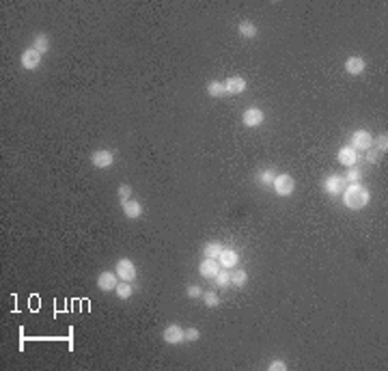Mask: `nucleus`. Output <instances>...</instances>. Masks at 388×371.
<instances>
[{
    "mask_svg": "<svg viewBox=\"0 0 388 371\" xmlns=\"http://www.w3.org/2000/svg\"><path fill=\"white\" fill-rule=\"evenodd\" d=\"M237 32H239L242 37H246V39H254V37H257V26H254L252 22H239Z\"/></svg>",
    "mask_w": 388,
    "mask_h": 371,
    "instance_id": "5701e85b",
    "label": "nucleus"
},
{
    "mask_svg": "<svg viewBox=\"0 0 388 371\" xmlns=\"http://www.w3.org/2000/svg\"><path fill=\"white\" fill-rule=\"evenodd\" d=\"M203 291H205V289L198 287V285H188V287H186V296H188V298H201Z\"/></svg>",
    "mask_w": 388,
    "mask_h": 371,
    "instance_id": "c756f323",
    "label": "nucleus"
},
{
    "mask_svg": "<svg viewBox=\"0 0 388 371\" xmlns=\"http://www.w3.org/2000/svg\"><path fill=\"white\" fill-rule=\"evenodd\" d=\"M276 175H279V173H276L274 168H261V171L257 173V184L263 186V188H272Z\"/></svg>",
    "mask_w": 388,
    "mask_h": 371,
    "instance_id": "6ab92c4d",
    "label": "nucleus"
},
{
    "mask_svg": "<svg viewBox=\"0 0 388 371\" xmlns=\"http://www.w3.org/2000/svg\"><path fill=\"white\" fill-rule=\"evenodd\" d=\"M198 337H201V332H198L194 326H192V328H183V341H186V343L198 341Z\"/></svg>",
    "mask_w": 388,
    "mask_h": 371,
    "instance_id": "c85d7f7f",
    "label": "nucleus"
},
{
    "mask_svg": "<svg viewBox=\"0 0 388 371\" xmlns=\"http://www.w3.org/2000/svg\"><path fill=\"white\" fill-rule=\"evenodd\" d=\"M246 283H248V272H246V270L233 268V272H231V287L242 289V287H246Z\"/></svg>",
    "mask_w": 388,
    "mask_h": 371,
    "instance_id": "f3484780",
    "label": "nucleus"
},
{
    "mask_svg": "<svg viewBox=\"0 0 388 371\" xmlns=\"http://www.w3.org/2000/svg\"><path fill=\"white\" fill-rule=\"evenodd\" d=\"M30 48H35L37 52L46 54L50 50V37L46 35V32H39V35H35V39H32V46Z\"/></svg>",
    "mask_w": 388,
    "mask_h": 371,
    "instance_id": "412c9836",
    "label": "nucleus"
},
{
    "mask_svg": "<svg viewBox=\"0 0 388 371\" xmlns=\"http://www.w3.org/2000/svg\"><path fill=\"white\" fill-rule=\"evenodd\" d=\"M115 272L119 276V280H125V283H134L138 272H136V266L132 259H127V257H123V259H119L117 266H115Z\"/></svg>",
    "mask_w": 388,
    "mask_h": 371,
    "instance_id": "7ed1b4c3",
    "label": "nucleus"
},
{
    "mask_svg": "<svg viewBox=\"0 0 388 371\" xmlns=\"http://www.w3.org/2000/svg\"><path fill=\"white\" fill-rule=\"evenodd\" d=\"M113 162H115V153L110 151V149H95L93 151V155H91V164L95 166V168H110L113 166Z\"/></svg>",
    "mask_w": 388,
    "mask_h": 371,
    "instance_id": "9d476101",
    "label": "nucleus"
},
{
    "mask_svg": "<svg viewBox=\"0 0 388 371\" xmlns=\"http://www.w3.org/2000/svg\"><path fill=\"white\" fill-rule=\"evenodd\" d=\"M214 283H216V287H220V289H225V287H229L231 285V272L227 268H223L220 272L214 276Z\"/></svg>",
    "mask_w": 388,
    "mask_h": 371,
    "instance_id": "b1692460",
    "label": "nucleus"
},
{
    "mask_svg": "<svg viewBox=\"0 0 388 371\" xmlns=\"http://www.w3.org/2000/svg\"><path fill=\"white\" fill-rule=\"evenodd\" d=\"M115 294L119 300H127L132 298V294H134V287H132V283H125V280H119V285L115 289Z\"/></svg>",
    "mask_w": 388,
    "mask_h": 371,
    "instance_id": "4be33fe9",
    "label": "nucleus"
},
{
    "mask_svg": "<svg viewBox=\"0 0 388 371\" xmlns=\"http://www.w3.org/2000/svg\"><path fill=\"white\" fill-rule=\"evenodd\" d=\"M225 89H227V95H242L248 89V82L242 76H231L225 80Z\"/></svg>",
    "mask_w": 388,
    "mask_h": 371,
    "instance_id": "9b49d317",
    "label": "nucleus"
},
{
    "mask_svg": "<svg viewBox=\"0 0 388 371\" xmlns=\"http://www.w3.org/2000/svg\"><path fill=\"white\" fill-rule=\"evenodd\" d=\"M371 145H373V136L367 130H356L352 134V138H349V147L354 151H367Z\"/></svg>",
    "mask_w": 388,
    "mask_h": 371,
    "instance_id": "423d86ee",
    "label": "nucleus"
},
{
    "mask_svg": "<svg viewBox=\"0 0 388 371\" xmlns=\"http://www.w3.org/2000/svg\"><path fill=\"white\" fill-rule=\"evenodd\" d=\"M41 59H43L41 52H37L35 48H26L24 52H22V59H20L22 69H26V72L39 69V67H41Z\"/></svg>",
    "mask_w": 388,
    "mask_h": 371,
    "instance_id": "39448f33",
    "label": "nucleus"
},
{
    "mask_svg": "<svg viewBox=\"0 0 388 371\" xmlns=\"http://www.w3.org/2000/svg\"><path fill=\"white\" fill-rule=\"evenodd\" d=\"M321 186H324L328 195L339 197V195H343V190L347 188V179H345V175H328Z\"/></svg>",
    "mask_w": 388,
    "mask_h": 371,
    "instance_id": "20e7f679",
    "label": "nucleus"
},
{
    "mask_svg": "<svg viewBox=\"0 0 388 371\" xmlns=\"http://www.w3.org/2000/svg\"><path fill=\"white\" fill-rule=\"evenodd\" d=\"M162 341L169 343V345H181V343H186L183 341V328H181L179 324H169L164 328V332H162Z\"/></svg>",
    "mask_w": 388,
    "mask_h": 371,
    "instance_id": "6e6552de",
    "label": "nucleus"
},
{
    "mask_svg": "<svg viewBox=\"0 0 388 371\" xmlns=\"http://www.w3.org/2000/svg\"><path fill=\"white\" fill-rule=\"evenodd\" d=\"M121 211H123V216L130 218V220H136L142 216V205L138 203L136 199H130L125 203H121Z\"/></svg>",
    "mask_w": 388,
    "mask_h": 371,
    "instance_id": "dca6fc26",
    "label": "nucleus"
},
{
    "mask_svg": "<svg viewBox=\"0 0 388 371\" xmlns=\"http://www.w3.org/2000/svg\"><path fill=\"white\" fill-rule=\"evenodd\" d=\"M263 121H265V112L257 106H252V108H246L244 110V115H242V123H244V128H259L263 126Z\"/></svg>",
    "mask_w": 388,
    "mask_h": 371,
    "instance_id": "0eeeda50",
    "label": "nucleus"
},
{
    "mask_svg": "<svg viewBox=\"0 0 388 371\" xmlns=\"http://www.w3.org/2000/svg\"><path fill=\"white\" fill-rule=\"evenodd\" d=\"M380 158H382V153H380L378 149H373V147H369V149H367V162H371V164H378V162H380Z\"/></svg>",
    "mask_w": 388,
    "mask_h": 371,
    "instance_id": "7c9ffc66",
    "label": "nucleus"
},
{
    "mask_svg": "<svg viewBox=\"0 0 388 371\" xmlns=\"http://www.w3.org/2000/svg\"><path fill=\"white\" fill-rule=\"evenodd\" d=\"M223 251H225V246L220 244V242H207L205 246H203V257H209V259H218L220 255H223Z\"/></svg>",
    "mask_w": 388,
    "mask_h": 371,
    "instance_id": "aec40b11",
    "label": "nucleus"
},
{
    "mask_svg": "<svg viewBox=\"0 0 388 371\" xmlns=\"http://www.w3.org/2000/svg\"><path fill=\"white\" fill-rule=\"evenodd\" d=\"M203 302H205V307H209V309H216V307H220V296L216 294V291H212V289H207V291H203Z\"/></svg>",
    "mask_w": 388,
    "mask_h": 371,
    "instance_id": "393cba45",
    "label": "nucleus"
},
{
    "mask_svg": "<svg viewBox=\"0 0 388 371\" xmlns=\"http://www.w3.org/2000/svg\"><path fill=\"white\" fill-rule=\"evenodd\" d=\"M218 263H220V268H227V270L237 268V263H239V253H237L235 249H225L223 255L218 257Z\"/></svg>",
    "mask_w": 388,
    "mask_h": 371,
    "instance_id": "4468645a",
    "label": "nucleus"
},
{
    "mask_svg": "<svg viewBox=\"0 0 388 371\" xmlns=\"http://www.w3.org/2000/svg\"><path fill=\"white\" fill-rule=\"evenodd\" d=\"M373 149H378L380 153H386L388 151V136H386V132L384 134H378V136L373 138V145H371Z\"/></svg>",
    "mask_w": 388,
    "mask_h": 371,
    "instance_id": "a878e982",
    "label": "nucleus"
},
{
    "mask_svg": "<svg viewBox=\"0 0 388 371\" xmlns=\"http://www.w3.org/2000/svg\"><path fill=\"white\" fill-rule=\"evenodd\" d=\"M117 285H119V276L115 270H102L97 274V287L102 291H115Z\"/></svg>",
    "mask_w": 388,
    "mask_h": 371,
    "instance_id": "1a4fd4ad",
    "label": "nucleus"
},
{
    "mask_svg": "<svg viewBox=\"0 0 388 371\" xmlns=\"http://www.w3.org/2000/svg\"><path fill=\"white\" fill-rule=\"evenodd\" d=\"M207 95L214 97V99H223V97L227 95L225 82H220V80H209V82H207Z\"/></svg>",
    "mask_w": 388,
    "mask_h": 371,
    "instance_id": "a211bd4d",
    "label": "nucleus"
},
{
    "mask_svg": "<svg viewBox=\"0 0 388 371\" xmlns=\"http://www.w3.org/2000/svg\"><path fill=\"white\" fill-rule=\"evenodd\" d=\"M364 69H367V61H364L362 56H349L345 61V72L349 76H360V74H364Z\"/></svg>",
    "mask_w": 388,
    "mask_h": 371,
    "instance_id": "2eb2a0df",
    "label": "nucleus"
},
{
    "mask_svg": "<svg viewBox=\"0 0 388 371\" xmlns=\"http://www.w3.org/2000/svg\"><path fill=\"white\" fill-rule=\"evenodd\" d=\"M268 369H270V371H287V363L276 358V361H272V363L268 365Z\"/></svg>",
    "mask_w": 388,
    "mask_h": 371,
    "instance_id": "2f4dec72",
    "label": "nucleus"
},
{
    "mask_svg": "<svg viewBox=\"0 0 388 371\" xmlns=\"http://www.w3.org/2000/svg\"><path fill=\"white\" fill-rule=\"evenodd\" d=\"M337 160H339L341 166L352 168V166L358 164V151H354L349 145H345V147H341V149L337 151Z\"/></svg>",
    "mask_w": 388,
    "mask_h": 371,
    "instance_id": "f8f14e48",
    "label": "nucleus"
},
{
    "mask_svg": "<svg viewBox=\"0 0 388 371\" xmlns=\"http://www.w3.org/2000/svg\"><path fill=\"white\" fill-rule=\"evenodd\" d=\"M345 179H347V184H360V179H362V171H360V168H356V166H352V168H347Z\"/></svg>",
    "mask_w": 388,
    "mask_h": 371,
    "instance_id": "bb28decb",
    "label": "nucleus"
},
{
    "mask_svg": "<svg viewBox=\"0 0 388 371\" xmlns=\"http://www.w3.org/2000/svg\"><path fill=\"white\" fill-rule=\"evenodd\" d=\"M220 270L223 268H220L218 259H209V257H203L201 263H198V274H201L203 278H214Z\"/></svg>",
    "mask_w": 388,
    "mask_h": 371,
    "instance_id": "ddd939ff",
    "label": "nucleus"
},
{
    "mask_svg": "<svg viewBox=\"0 0 388 371\" xmlns=\"http://www.w3.org/2000/svg\"><path fill=\"white\" fill-rule=\"evenodd\" d=\"M117 195H119V203H125V201L132 199V186L130 184H121L119 190H117Z\"/></svg>",
    "mask_w": 388,
    "mask_h": 371,
    "instance_id": "cd10ccee",
    "label": "nucleus"
},
{
    "mask_svg": "<svg viewBox=\"0 0 388 371\" xmlns=\"http://www.w3.org/2000/svg\"><path fill=\"white\" fill-rule=\"evenodd\" d=\"M272 190L279 197H291L293 190H295V179L289 175V173H281L274 177V184H272Z\"/></svg>",
    "mask_w": 388,
    "mask_h": 371,
    "instance_id": "f03ea898",
    "label": "nucleus"
},
{
    "mask_svg": "<svg viewBox=\"0 0 388 371\" xmlns=\"http://www.w3.org/2000/svg\"><path fill=\"white\" fill-rule=\"evenodd\" d=\"M343 205L347 209H364L369 203H371V192L362 184H347V188L343 190Z\"/></svg>",
    "mask_w": 388,
    "mask_h": 371,
    "instance_id": "f257e3e1",
    "label": "nucleus"
}]
</instances>
